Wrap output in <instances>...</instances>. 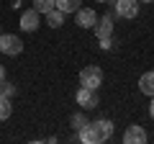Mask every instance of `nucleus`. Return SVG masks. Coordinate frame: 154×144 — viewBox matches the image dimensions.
Segmentation results:
<instances>
[{
	"mask_svg": "<svg viewBox=\"0 0 154 144\" xmlns=\"http://www.w3.org/2000/svg\"><path fill=\"white\" fill-rule=\"evenodd\" d=\"M23 52V39L18 33H0V54L18 57Z\"/></svg>",
	"mask_w": 154,
	"mask_h": 144,
	"instance_id": "nucleus-2",
	"label": "nucleus"
},
{
	"mask_svg": "<svg viewBox=\"0 0 154 144\" xmlns=\"http://www.w3.org/2000/svg\"><path fill=\"white\" fill-rule=\"evenodd\" d=\"M62 23H64V13L57 11V8H51V11L46 13V26L49 28H59Z\"/></svg>",
	"mask_w": 154,
	"mask_h": 144,
	"instance_id": "nucleus-12",
	"label": "nucleus"
},
{
	"mask_svg": "<svg viewBox=\"0 0 154 144\" xmlns=\"http://www.w3.org/2000/svg\"><path fill=\"white\" fill-rule=\"evenodd\" d=\"M51 8H54V0H33V11L41 13V16H46Z\"/></svg>",
	"mask_w": 154,
	"mask_h": 144,
	"instance_id": "nucleus-15",
	"label": "nucleus"
},
{
	"mask_svg": "<svg viewBox=\"0 0 154 144\" xmlns=\"http://www.w3.org/2000/svg\"><path fill=\"white\" fill-rule=\"evenodd\" d=\"M0 33H3V28H0Z\"/></svg>",
	"mask_w": 154,
	"mask_h": 144,
	"instance_id": "nucleus-22",
	"label": "nucleus"
},
{
	"mask_svg": "<svg viewBox=\"0 0 154 144\" xmlns=\"http://www.w3.org/2000/svg\"><path fill=\"white\" fill-rule=\"evenodd\" d=\"M95 21H98V13H95L93 8H82V5H80L75 11V23L80 28H93Z\"/></svg>",
	"mask_w": 154,
	"mask_h": 144,
	"instance_id": "nucleus-8",
	"label": "nucleus"
},
{
	"mask_svg": "<svg viewBox=\"0 0 154 144\" xmlns=\"http://www.w3.org/2000/svg\"><path fill=\"white\" fill-rule=\"evenodd\" d=\"M113 8H116V16H118V18L131 21V18L139 16L141 3H139V0H113Z\"/></svg>",
	"mask_w": 154,
	"mask_h": 144,
	"instance_id": "nucleus-5",
	"label": "nucleus"
},
{
	"mask_svg": "<svg viewBox=\"0 0 154 144\" xmlns=\"http://www.w3.org/2000/svg\"><path fill=\"white\" fill-rule=\"evenodd\" d=\"M110 136H113V121L110 118H95L77 131V142L82 144H103Z\"/></svg>",
	"mask_w": 154,
	"mask_h": 144,
	"instance_id": "nucleus-1",
	"label": "nucleus"
},
{
	"mask_svg": "<svg viewBox=\"0 0 154 144\" xmlns=\"http://www.w3.org/2000/svg\"><path fill=\"white\" fill-rule=\"evenodd\" d=\"M80 3H82V0H54V8L67 16V13H75V11H77Z\"/></svg>",
	"mask_w": 154,
	"mask_h": 144,
	"instance_id": "nucleus-11",
	"label": "nucleus"
},
{
	"mask_svg": "<svg viewBox=\"0 0 154 144\" xmlns=\"http://www.w3.org/2000/svg\"><path fill=\"white\" fill-rule=\"evenodd\" d=\"M98 46L103 52H110V49H116V41H113V36H105V39H98Z\"/></svg>",
	"mask_w": 154,
	"mask_h": 144,
	"instance_id": "nucleus-17",
	"label": "nucleus"
},
{
	"mask_svg": "<svg viewBox=\"0 0 154 144\" xmlns=\"http://www.w3.org/2000/svg\"><path fill=\"white\" fill-rule=\"evenodd\" d=\"M80 85H82V88L98 90L100 85H103V70H100L98 64H88L82 72H80Z\"/></svg>",
	"mask_w": 154,
	"mask_h": 144,
	"instance_id": "nucleus-3",
	"label": "nucleus"
},
{
	"mask_svg": "<svg viewBox=\"0 0 154 144\" xmlns=\"http://www.w3.org/2000/svg\"><path fill=\"white\" fill-rule=\"evenodd\" d=\"M123 142L126 144H146L149 134H146V129L139 126V124H128L126 131H123Z\"/></svg>",
	"mask_w": 154,
	"mask_h": 144,
	"instance_id": "nucleus-7",
	"label": "nucleus"
},
{
	"mask_svg": "<svg viewBox=\"0 0 154 144\" xmlns=\"http://www.w3.org/2000/svg\"><path fill=\"white\" fill-rule=\"evenodd\" d=\"M3 80H5V67L0 64V83H3Z\"/></svg>",
	"mask_w": 154,
	"mask_h": 144,
	"instance_id": "nucleus-18",
	"label": "nucleus"
},
{
	"mask_svg": "<svg viewBox=\"0 0 154 144\" xmlns=\"http://www.w3.org/2000/svg\"><path fill=\"white\" fill-rule=\"evenodd\" d=\"M18 93V88L13 83H8V80H3V83H0V95H5V98H13V95Z\"/></svg>",
	"mask_w": 154,
	"mask_h": 144,
	"instance_id": "nucleus-16",
	"label": "nucleus"
},
{
	"mask_svg": "<svg viewBox=\"0 0 154 144\" xmlns=\"http://www.w3.org/2000/svg\"><path fill=\"white\" fill-rule=\"evenodd\" d=\"M139 3H154V0H139Z\"/></svg>",
	"mask_w": 154,
	"mask_h": 144,
	"instance_id": "nucleus-21",
	"label": "nucleus"
},
{
	"mask_svg": "<svg viewBox=\"0 0 154 144\" xmlns=\"http://www.w3.org/2000/svg\"><path fill=\"white\" fill-rule=\"evenodd\" d=\"M18 26H21V31H26V33L38 31V26H41V13H36L33 8L23 11V13H21V18H18Z\"/></svg>",
	"mask_w": 154,
	"mask_h": 144,
	"instance_id": "nucleus-6",
	"label": "nucleus"
},
{
	"mask_svg": "<svg viewBox=\"0 0 154 144\" xmlns=\"http://www.w3.org/2000/svg\"><path fill=\"white\" fill-rule=\"evenodd\" d=\"M88 116H85V111H77V113H72V116H69V126L72 129H75V131H80V129H82V126H88Z\"/></svg>",
	"mask_w": 154,
	"mask_h": 144,
	"instance_id": "nucleus-13",
	"label": "nucleus"
},
{
	"mask_svg": "<svg viewBox=\"0 0 154 144\" xmlns=\"http://www.w3.org/2000/svg\"><path fill=\"white\" fill-rule=\"evenodd\" d=\"M113 28H116L113 16H110V13H105L103 18H98V21H95L93 31H95V36H98V39H105V36H113Z\"/></svg>",
	"mask_w": 154,
	"mask_h": 144,
	"instance_id": "nucleus-9",
	"label": "nucleus"
},
{
	"mask_svg": "<svg viewBox=\"0 0 154 144\" xmlns=\"http://www.w3.org/2000/svg\"><path fill=\"white\" fill-rule=\"evenodd\" d=\"M95 3H105V5H108V3H110V5H113V0H95Z\"/></svg>",
	"mask_w": 154,
	"mask_h": 144,
	"instance_id": "nucleus-20",
	"label": "nucleus"
},
{
	"mask_svg": "<svg viewBox=\"0 0 154 144\" xmlns=\"http://www.w3.org/2000/svg\"><path fill=\"white\" fill-rule=\"evenodd\" d=\"M75 100H77V105H80L82 111H95V108L100 105L98 90H93V88H80L77 95H75Z\"/></svg>",
	"mask_w": 154,
	"mask_h": 144,
	"instance_id": "nucleus-4",
	"label": "nucleus"
},
{
	"mask_svg": "<svg viewBox=\"0 0 154 144\" xmlns=\"http://www.w3.org/2000/svg\"><path fill=\"white\" fill-rule=\"evenodd\" d=\"M149 111H152V118H154V95H152V105H149Z\"/></svg>",
	"mask_w": 154,
	"mask_h": 144,
	"instance_id": "nucleus-19",
	"label": "nucleus"
},
{
	"mask_svg": "<svg viewBox=\"0 0 154 144\" xmlns=\"http://www.w3.org/2000/svg\"><path fill=\"white\" fill-rule=\"evenodd\" d=\"M13 113V105H11V98H5V95H0V121H8Z\"/></svg>",
	"mask_w": 154,
	"mask_h": 144,
	"instance_id": "nucleus-14",
	"label": "nucleus"
},
{
	"mask_svg": "<svg viewBox=\"0 0 154 144\" xmlns=\"http://www.w3.org/2000/svg\"><path fill=\"white\" fill-rule=\"evenodd\" d=\"M139 93L146 95V98H152V95H154V70L144 72L141 77H139Z\"/></svg>",
	"mask_w": 154,
	"mask_h": 144,
	"instance_id": "nucleus-10",
	"label": "nucleus"
}]
</instances>
